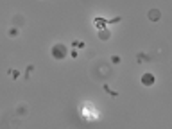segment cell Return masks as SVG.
Returning <instances> with one entry per match:
<instances>
[{"label": "cell", "instance_id": "3957f363", "mask_svg": "<svg viewBox=\"0 0 172 129\" xmlns=\"http://www.w3.org/2000/svg\"><path fill=\"white\" fill-rule=\"evenodd\" d=\"M140 83H142L143 86H153V84L156 83V77L153 76V74L147 72V74H143V76L140 77Z\"/></svg>", "mask_w": 172, "mask_h": 129}, {"label": "cell", "instance_id": "8fae6325", "mask_svg": "<svg viewBox=\"0 0 172 129\" xmlns=\"http://www.w3.org/2000/svg\"><path fill=\"white\" fill-rule=\"evenodd\" d=\"M7 74H9L13 79H18V77H20V72H18V70H7Z\"/></svg>", "mask_w": 172, "mask_h": 129}, {"label": "cell", "instance_id": "7a4b0ae2", "mask_svg": "<svg viewBox=\"0 0 172 129\" xmlns=\"http://www.w3.org/2000/svg\"><path fill=\"white\" fill-rule=\"evenodd\" d=\"M147 18H149V22H160V18H161V11L158 9V7L149 9V13H147Z\"/></svg>", "mask_w": 172, "mask_h": 129}, {"label": "cell", "instance_id": "9c48e42d", "mask_svg": "<svg viewBox=\"0 0 172 129\" xmlns=\"http://www.w3.org/2000/svg\"><path fill=\"white\" fill-rule=\"evenodd\" d=\"M118 22H122V18H120V16H113V18L108 20V25H115V23H118Z\"/></svg>", "mask_w": 172, "mask_h": 129}, {"label": "cell", "instance_id": "8992f818", "mask_svg": "<svg viewBox=\"0 0 172 129\" xmlns=\"http://www.w3.org/2000/svg\"><path fill=\"white\" fill-rule=\"evenodd\" d=\"M102 90H104L106 93H108V95H109V97H118V92H115V90H111V88H109L108 84H106V83L102 84Z\"/></svg>", "mask_w": 172, "mask_h": 129}, {"label": "cell", "instance_id": "6da1fadb", "mask_svg": "<svg viewBox=\"0 0 172 129\" xmlns=\"http://www.w3.org/2000/svg\"><path fill=\"white\" fill-rule=\"evenodd\" d=\"M50 54H52L54 59L61 61V59H65L68 56V49H67V45H63V43H54L52 49H50Z\"/></svg>", "mask_w": 172, "mask_h": 129}, {"label": "cell", "instance_id": "30bf717a", "mask_svg": "<svg viewBox=\"0 0 172 129\" xmlns=\"http://www.w3.org/2000/svg\"><path fill=\"white\" fill-rule=\"evenodd\" d=\"M7 34H9V38H16V36H18V29H16V27H11Z\"/></svg>", "mask_w": 172, "mask_h": 129}, {"label": "cell", "instance_id": "ba28073f", "mask_svg": "<svg viewBox=\"0 0 172 129\" xmlns=\"http://www.w3.org/2000/svg\"><path fill=\"white\" fill-rule=\"evenodd\" d=\"M72 47H75V49H86V43L84 41H72Z\"/></svg>", "mask_w": 172, "mask_h": 129}, {"label": "cell", "instance_id": "5b68a950", "mask_svg": "<svg viewBox=\"0 0 172 129\" xmlns=\"http://www.w3.org/2000/svg\"><path fill=\"white\" fill-rule=\"evenodd\" d=\"M109 38H111L109 29H101V31H99V39H101V41H108Z\"/></svg>", "mask_w": 172, "mask_h": 129}, {"label": "cell", "instance_id": "277c9868", "mask_svg": "<svg viewBox=\"0 0 172 129\" xmlns=\"http://www.w3.org/2000/svg\"><path fill=\"white\" fill-rule=\"evenodd\" d=\"M93 23H95L97 29L101 31V29H106V25H108V20H104L102 16H95V18H93Z\"/></svg>", "mask_w": 172, "mask_h": 129}, {"label": "cell", "instance_id": "52a82bcc", "mask_svg": "<svg viewBox=\"0 0 172 129\" xmlns=\"http://www.w3.org/2000/svg\"><path fill=\"white\" fill-rule=\"evenodd\" d=\"M151 57L147 56V54H143V52H138L136 54V61H138V63H143V61H149Z\"/></svg>", "mask_w": 172, "mask_h": 129}, {"label": "cell", "instance_id": "4fadbf2b", "mask_svg": "<svg viewBox=\"0 0 172 129\" xmlns=\"http://www.w3.org/2000/svg\"><path fill=\"white\" fill-rule=\"evenodd\" d=\"M25 113H27V108H25V106H20L16 110V115H25Z\"/></svg>", "mask_w": 172, "mask_h": 129}, {"label": "cell", "instance_id": "7c38bea8", "mask_svg": "<svg viewBox=\"0 0 172 129\" xmlns=\"http://www.w3.org/2000/svg\"><path fill=\"white\" fill-rule=\"evenodd\" d=\"M111 63H113V65H120V63H122V59L118 57V56H111Z\"/></svg>", "mask_w": 172, "mask_h": 129}, {"label": "cell", "instance_id": "5bb4252c", "mask_svg": "<svg viewBox=\"0 0 172 129\" xmlns=\"http://www.w3.org/2000/svg\"><path fill=\"white\" fill-rule=\"evenodd\" d=\"M70 54H72V59H77V50H72Z\"/></svg>", "mask_w": 172, "mask_h": 129}]
</instances>
